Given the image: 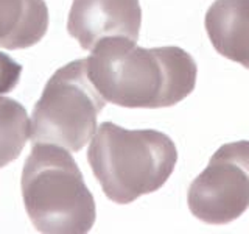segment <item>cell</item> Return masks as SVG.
Returning a JSON list of instances; mask_svg holds the SVG:
<instances>
[{
	"label": "cell",
	"instance_id": "1",
	"mask_svg": "<svg viewBox=\"0 0 249 234\" xmlns=\"http://www.w3.org/2000/svg\"><path fill=\"white\" fill-rule=\"evenodd\" d=\"M88 75L98 94L123 108H168L189 97L196 84V62L181 47H139L123 36L92 47Z\"/></svg>",
	"mask_w": 249,
	"mask_h": 234
},
{
	"label": "cell",
	"instance_id": "2",
	"mask_svg": "<svg viewBox=\"0 0 249 234\" xmlns=\"http://www.w3.org/2000/svg\"><path fill=\"white\" fill-rule=\"evenodd\" d=\"M89 166L106 197L128 205L159 191L178 162L175 142L158 130H126L103 122L93 136Z\"/></svg>",
	"mask_w": 249,
	"mask_h": 234
},
{
	"label": "cell",
	"instance_id": "3",
	"mask_svg": "<svg viewBox=\"0 0 249 234\" xmlns=\"http://www.w3.org/2000/svg\"><path fill=\"white\" fill-rule=\"evenodd\" d=\"M25 211L39 233L84 234L97 218L95 200L67 148L33 144L22 170Z\"/></svg>",
	"mask_w": 249,
	"mask_h": 234
},
{
	"label": "cell",
	"instance_id": "4",
	"mask_svg": "<svg viewBox=\"0 0 249 234\" xmlns=\"http://www.w3.org/2000/svg\"><path fill=\"white\" fill-rule=\"evenodd\" d=\"M106 100L88 75V62L75 59L47 81L31 119V142L54 144L80 152L97 130V119Z\"/></svg>",
	"mask_w": 249,
	"mask_h": 234
},
{
	"label": "cell",
	"instance_id": "5",
	"mask_svg": "<svg viewBox=\"0 0 249 234\" xmlns=\"http://www.w3.org/2000/svg\"><path fill=\"white\" fill-rule=\"evenodd\" d=\"M187 203L209 225H226L249 209V140L224 144L193 179Z\"/></svg>",
	"mask_w": 249,
	"mask_h": 234
},
{
	"label": "cell",
	"instance_id": "6",
	"mask_svg": "<svg viewBox=\"0 0 249 234\" xmlns=\"http://www.w3.org/2000/svg\"><path fill=\"white\" fill-rule=\"evenodd\" d=\"M142 25L139 0H73L67 31L84 50H92L100 39L123 36L137 41Z\"/></svg>",
	"mask_w": 249,
	"mask_h": 234
},
{
	"label": "cell",
	"instance_id": "7",
	"mask_svg": "<svg viewBox=\"0 0 249 234\" xmlns=\"http://www.w3.org/2000/svg\"><path fill=\"white\" fill-rule=\"evenodd\" d=\"M204 25L221 57L249 69V0H215Z\"/></svg>",
	"mask_w": 249,
	"mask_h": 234
},
{
	"label": "cell",
	"instance_id": "8",
	"mask_svg": "<svg viewBox=\"0 0 249 234\" xmlns=\"http://www.w3.org/2000/svg\"><path fill=\"white\" fill-rule=\"evenodd\" d=\"M45 0H0V47L20 50L36 45L49 30Z\"/></svg>",
	"mask_w": 249,
	"mask_h": 234
},
{
	"label": "cell",
	"instance_id": "9",
	"mask_svg": "<svg viewBox=\"0 0 249 234\" xmlns=\"http://www.w3.org/2000/svg\"><path fill=\"white\" fill-rule=\"evenodd\" d=\"M30 135L27 109L18 100L0 97V169L19 158Z\"/></svg>",
	"mask_w": 249,
	"mask_h": 234
},
{
	"label": "cell",
	"instance_id": "10",
	"mask_svg": "<svg viewBox=\"0 0 249 234\" xmlns=\"http://www.w3.org/2000/svg\"><path fill=\"white\" fill-rule=\"evenodd\" d=\"M22 66L10 55L0 52V96L11 92L20 81Z\"/></svg>",
	"mask_w": 249,
	"mask_h": 234
}]
</instances>
